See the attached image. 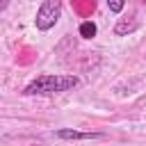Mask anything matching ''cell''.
<instances>
[{
	"label": "cell",
	"mask_w": 146,
	"mask_h": 146,
	"mask_svg": "<svg viewBox=\"0 0 146 146\" xmlns=\"http://www.w3.org/2000/svg\"><path fill=\"white\" fill-rule=\"evenodd\" d=\"M105 2H107V9L112 14H121L123 7H125V0H105Z\"/></svg>",
	"instance_id": "8992f818"
},
{
	"label": "cell",
	"mask_w": 146,
	"mask_h": 146,
	"mask_svg": "<svg viewBox=\"0 0 146 146\" xmlns=\"http://www.w3.org/2000/svg\"><path fill=\"white\" fill-rule=\"evenodd\" d=\"M144 2H146V0H144Z\"/></svg>",
	"instance_id": "52a82bcc"
},
{
	"label": "cell",
	"mask_w": 146,
	"mask_h": 146,
	"mask_svg": "<svg viewBox=\"0 0 146 146\" xmlns=\"http://www.w3.org/2000/svg\"><path fill=\"white\" fill-rule=\"evenodd\" d=\"M57 139L64 141H89V139H103V132H91V130H73V128H59L55 130Z\"/></svg>",
	"instance_id": "3957f363"
},
{
	"label": "cell",
	"mask_w": 146,
	"mask_h": 146,
	"mask_svg": "<svg viewBox=\"0 0 146 146\" xmlns=\"http://www.w3.org/2000/svg\"><path fill=\"white\" fill-rule=\"evenodd\" d=\"M80 84L78 75H64V73H43L36 75L32 82L25 84L23 96H55V94H64L71 91Z\"/></svg>",
	"instance_id": "6da1fadb"
},
{
	"label": "cell",
	"mask_w": 146,
	"mask_h": 146,
	"mask_svg": "<svg viewBox=\"0 0 146 146\" xmlns=\"http://www.w3.org/2000/svg\"><path fill=\"white\" fill-rule=\"evenodd\" d=\"M62 2L64 0H43L36 9V16H34V27L39 32H48L52 30L59 18H62Z\"/></svg>",
	"instance_id": "7a4b0ae2"
},
{
	"label": "cell",
	"mask_w": 146,
	"mask_h": 146,
	"mask_svg": "<svg viewBox=\"0 0 146 146\" xmlns=\"http://www.w3.org/2000/svg\"><path fill=\"white\" fill-rule=\"evenodd\" d=\"M96 34H98V27H96L94 21H82L80 23V36L82 39H94Z\"/></svg>",
	"instance_id": "277c9868"
},
{
	"label": "cell",
	"mask_w": 146,
	"mask_h": 146,
	"mask_svg": "<svg viewBox=\"0 0 146 146\" xmlns=\"http://www.w3.org/2000/svg\"><path fill=\"white\" fill-rule=\"evenodd\" d=\"M135 30H137V23H135V21H130V23H128V21H119V23L114 25V34H116V36H125L128 32H135Z\"/></svg>",
	"instance_id": "5b68a950"
}]
</instances>
